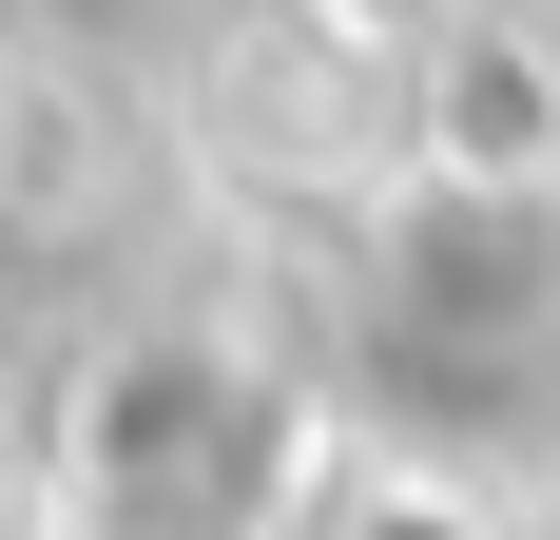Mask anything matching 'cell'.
Listing matches in <instances>:
<instances>
[{
    "instance_id": "obj_1",
    "label": "cell",
    "mask_w": 560,
    "mask_h": 540,
    "mask_svg": "<svg viewBox=\"0 0 560 540\" xmlns=\"http://www.w3.org/2000/svg\"><path fill=\"white\" fill-rule=\"evenodd\" d=\"M445 155L464 174H522V155H541V58H522V39L503 58H483V39L445 58Z\"/></svg>"
},
{
    "instance_id": "obj_2",
    "label": "cell",
    "mask_w": 560,
    "mask_h": 540,
    "mask_svg": "<svg viewBox=\"0 0 560 540\" xmlns=\"http://www.w3.org/2000/svg\"><path fill=\"white\" fill-rule=\"evenodd\" d=\"M310 20H348V39H445L464 0H310Z\"/></svg>"
}]
</instances>
